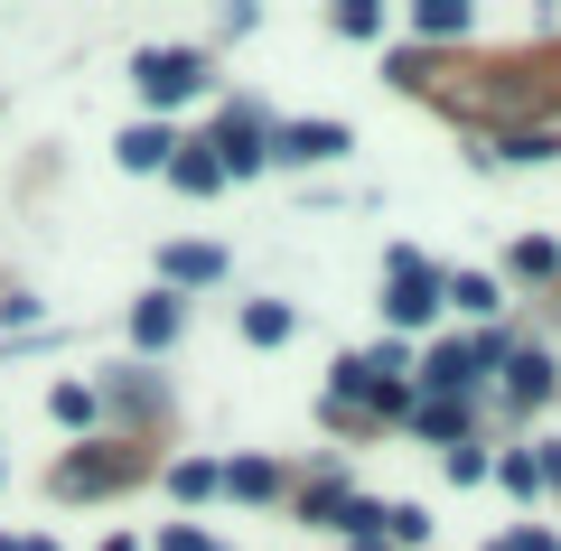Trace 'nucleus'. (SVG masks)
<instances>
[{
    "instance_id": "nucleus-1",
    "label": "nucleus",
    "mask_w": 561,
    "mask_h": 551,
    "mask_svg": "<svg viewBox=\"0 0 561 551\" xmlns=\"http://www.w3.org/2000/svg\"><path fill=\"white\" fill-rule=\"evenodd\" d=\"M440 290H449V280L431 272L421 253H393V290H383V318H393V328H421V318L440 309Z\"/></svg>"
},
{
    "instance_id": "nucleus-2",
    "label": "nucleus",
    "mask_w": 561,
    "mask_h": 551,
    "mask_svg": "<svg viewBox=\"0 0 561 551\" xmlns=\"http://www.w3.org/2000/svg\"><path fill=\"white\" fill-rule=\"evenodd\" d=\"M131 84H140L150 103H187V94L206 84V57H187V47H150V57L131 66Z\"/></svg>"
},
{
    "instance_id": "nucleus-3",
    "label": "nucleus",
    "mask_w": 561,
    "mask_h": 551,
    "mask_svg": "<svg viewBox=\"0 0 561 551\" xmlns=\"http://www.w3.org/2000/svg\"><path fill=\"white\" fill-rule=\"evenodd\" d=\"M206 150H225V169H262V159H272V122H262L253 103H225V122H216Z\"/></svg>"
},
{
    "instance_id": "nucleus-4",
    "label": "nucleus",
    "mask_w": 561,
    "mask_h": 551,
    "mask_svg": "<svg viewBox=\"0 0 561 551\" xmlns=\"http://www.w3.org/2000/svg\"><path fill=\"white\" fill-rule=\"evenodd\" d=\"M337 150H346V122H272V159H290V169H319Z\"/></svg>"
},
{
    "instance_id": "nucleus-5",
    "label": "nucleus",
    "mask_w": 561,
    "mask_h": 551,
    "mask_svg": "<svg viewBox=\"0 0 561 551\" xmlns=\"http://www.w3.org/2000/svg\"><path fill=\"white\" fill-rule=\"evenodd\" d=\"M179 290H150V299H140V309H131V346H169V336H179Z\"/></svg>"
},
{
    "instance_id": "nucleus-6",
    "label": "nucleus",
    "mask_w": 561,
    "mask_h": 551,
    "mask_svg": "<svg viewBox=\"0 0 561 551\" xmlns=\"http://www.w3.org/2000/svg\"><path fill=\"white\" fill-rule=\"evenodd\" d=\"M505 402H552V355H505Z\"/></svg>"
},
{
    "instance_id": "nucleus-7",
    "label": "nucleus",
    "mask_w": 561,
    "mask_h": 551,
    "mask_svg": "<svg viewBox=\"0 0 561 551\" xmlns=\"http://www.w3.org/2000/svg\"><path fill=\"white\" fill-rule=\"evenodd\" d=\"M113 477H131V458H122V449H103V458H76V468H57V486H66V495H94V486H113Z\"/></svg>"
},
{
    "instance_id": "nucleus-8",
    "label": "nucleus",
    "mask_w": 561,
    "mask_h": 551,
    "mask_svg": "<svg viewBox=\"0 0 561 551\" xmlns=\"http://www.w3.org/2000/svg\"><path fill=\"white\" fill-rule=\"evenodd\" d=\"M179 159V140L160 131V122H140V131H122V169H169Z\"/></svg>"
},
{
    "instance_id": "nucleus-9",
    "label": "nucleus",
    "mask_w": 561,
    "mask_h": 551,
    "mask_svg": "<svg viewBox=\"0 0 561 551\" xmlns=\"http://www.w3.org/2000/svg\"><path fill=\"white\" fill-rule=\"evenodd\" d=\"M169 177H179V187H216V177H225V159L206 150V140H187V150L169 159Z\"/></svg>"
},
{
    "instance_id": "nucleus-10",
    "label": "nucleus",
    "mask_w": 561,
    "mask_h": 551,
    "mask_svg": "<svg viewBox=\"0 0 561 551\" xmlns=\"http://www.w3.org/2000/svg\"><path fill=\"white\" fill-rule=\"evenodd\" d=\"M216 272H225L216 243H169V280H216Z\"/></svg>"
},
{
    "instance_id": "nucleus-11",
    "label": "nucleus",
    "mask_w": 561,
    "mask_h": 551,
    "mask_svg": "<svg viewBox=\"0 0 561 551\" xmlns=\"http://www.w3.org/2000/svg\"><path fill=\"white\" fill-rule=\"evenodd\" d=\"M225 486H234L243 505H262V495H280V468H262V458H234V468H225Z\"/></svg>"
},
{
    "instance_id": "nucleus-12",
    "label": "nucleus",
    "mask_w": 561,
    "mask_h": 551,
    "mask_svg": "<svg viewBox=\"0 0 561 551\" xmlns=\"http://www.w3.org/2000/svg\"><path fill=\"white\" fill-rule=\"evenodd\" d=\"M243 336H253V346H280V336H290V309H280V299H253V309H243Z\"/></svg>"
},
{
    "instance_id": "nucleus-13",
    "label": "nucleus",
    "mask_w": 561,
    "mask_h": 551,
    "mask_svg": "<svg viewBox=\"0 0 561 551\" xmlns=\"http://www.w3.org/2000/svg\"><path fill=\"white\" fill-rule=\"evenodd\" d=\"M300 514H309V524H337V514H346V486H337V477H319V486L300 495Z\"/></svg>"
},
{
    "instance_id": "nucleus-14",
    "label": "nucleus",
    "mask_w": 561,
    "mask_h": 551,
    "mask_svg": "<svg viewBox=\"0 0 561 551\" xmlns=\"http://www.w3.org/2000/svg\"><path fill=\"white\" fill-rule=\"evenodd\" d=\"M412 421H421V431H431V439H459V431H468V412H459V402H421Z\"/></svg>"
},
{
    "instance_id": "nucleus-15",
    "label": "nucleus",
    "mask_w": 561,
    "mask_h": 551,
    "mask_svg": "<svg viewBox=\"0 0 561 551\" xmlns=\"http://www.w3.org/2000/svg\"><path fill=\"white\" fill-rule=\"evenodd\" d=\"M449 299H459L468 318H486V309H496V280H478V272H459V280H449Z\"/></svg>"
},
{
    "instance_id": "nucleus-16",
    "label": "nucleus",
    "mask_w": 561,
    "mask_h": 551,
    "mask_svg": "<svg viewBox=\"0 0 561 551\" xmlns=\"http://www.w3.org/2000/svg\"><path fill=\"white\" fill-rule=\"evenodd\" d=\"M169 486H179V495H216V468H206V458H179V468H169Z\"/></svg>"
},
{
    "instance_id": "nucleus-17",
    "label": "nucleus",
    "mask_w": 561,
    "mask_h": 551,
    "mask_svg": "<svg viewBox=\"0 0 561 551\" xmlns=\"http://www.w3.org/2000/svg\"><path fill=\"white\" fill-rule=\"evenodd\" d=\"M421 28H431V38H459L468 10H459V0H431V10H421Z\"/></svg>"
},
{
    "instance_id": "nucleus-18",
    "label": "nucleus",
    "mask_w": 561,
    "mask_h": 551,
    "mask_svg": "<svg viewBox=\"0 0 561 551\" xmlns=\"http://www.w3.org/2000/svg\"><path fill=\"white\" fill-rule=\"evenodd\" d=\"M486 551H552V532H505V542H486Z\"/></svg>"
},
{
    "instance_id": "nucleus-19",
    "label": "nucleus",
    "mask_w": 561,
    "mask_h": 551,
    "mask_svg": "<svg viewBox=\"0 0 561 551\" xmlns=\"http://www.w3.org/2000/svg\"><path fill=\"white\" fill-rule=\"evenodd\" d=\"M160 551H216V542H206V532H187V524H179V532H169Z\"/></svg>"
},
{
    "instance_id": "nucleus-20",
    "label": "nucleus",
    "mask_w": 561,
    "mask_h": 551,
    "mask_svg": "<svg viewBox=\"0 0 561 551\" xmlns=\"http://www.w3.org/2000/svg\"><path fill=\"white\" fill-rule=\"evenodd\" d=\"M10 551H57V542H10Z\"/></svg>"
},
{
    "instance_id": "nucleus-21",
    "label": "nucleus",
    "mask_w": 561,
    "mask_h": 551,
    "mask_svg": "<svg viewBox=\"0 0 561 551\" xmlns=\"http://www.w3.org/2000/svg\"><path fill=\"white\" fill-rule=\"evenodd\" d=\"M103 551H131V542H103Z\"/></svg>"
}]
</instances>
